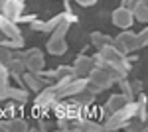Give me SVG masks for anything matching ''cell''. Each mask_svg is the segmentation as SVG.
<instances>
[{
  "mask_svg": "<svg viewBox=\"0 0 148 132\" xmlns=\"http://www.w3.org/2000/svg\"><path fill=\"white\" fill-rule=\"evenodd\" d=\"M136 116V101H130L126 107H123L116 112H111L109 116L103 118V128L105 132H114V130H125L126 122Z\"/></svg>",
  "mask_w": 148,
  "mask_h": 132,
  "instance_id": "obj_1",
  "label": "cell"
},
{
  "mask_svg": "<svg viewBox=\"0 0 148 132\" xmlns=\"http://www.w3.org/2000/svg\"><path fill=\"white\" fill-rule=\"evenodd\" d=\"M22 59L26 63V69L32 73H42L46 69V55L38 47H30V49H22Z\"/></svg>",
  "mask_w": 148,
  "mask_h": 132,
  "instance_id": "obj_2",
  "label": "cell"
},
{
  "mask_svg": "<svg viewBox=\"0 0 148 132\" xmlns=\"http://www.w3.org/2000/svg\"><path fill=\"white\" fill-rule=\"evenodd\" d=\"M57 91L53 87V83L51 85H47L44 87L40 93H36V99H34V107L36 109H40L42 112H47V110L53 109V105L57 103Z\"/></svg>",
  "mask_w": 148,
  "mask_h": 132,
  "instance_id": "obj_3",
  "label": "cell"
},
{
  "mask_svg": "<svg viewBox=\"0 0 148 132\" xmlns=\"http://www.w3.org/2000/svg\"><path fill=\"white\" fill-rule=\"evenodd\" d=\"M111 22H113V26H116L119 30H130L136 20H134L132 10L121 4V6H116V8L111 12Z\"/></svg>",
  "mask_w": 148,
  "mask_h": 132,
  "instance_id": "obj_4",
  "label": "cell"
},
{
  "mask_svg": "<svg viewBox=\"0 0 148 132\" xmlns=\"http://www.w3.org/2000/svg\"><path fill=\"white\" fill-rule=\"evenodd\" d=\"M134 42H136V34L130 32V30H121V32L116 34V38H114V47L121 51V53L125 55H130L132 51H136V45H134Z\"/></svg>",
  "mask_w": 148,
  "mask_h": 132,
  "instance_id": "obj_5",
  "label": "cell"
},
{
  "mask_svg": "<svg viewBox=\"0 0 148 132\" xmlns=\"http://www.w3.org/2000/svg\"><path fill=\"white\" fill-rule=\"evenodd\" d=\"M0 101L6 103V101H14V103H28L30 101V91L24 87H12V85H6L4 89H0Z\"/></svg>",
  "mask_w": 148,
  "mask_h": 132,
  "instance_id": "obj_6",
  "label": "cell"
},
{
  "mask_svg": "<svg viewBox=\"0 0 148 132\" xmlns=\"http://www.w3.org/2000/svg\"><path fill=\"white\" fill-rule=\"evenodd\" d=\"M87 89V77H73L65 87L57 93V99H71Z\"/></svg>",
  "mask_w": 148,
  "mask_h": 132,
  "instance_id": "obj_7",
  "label": "cell"
},
{
  "mask_svg": "<svg viewBox=\"0 0 148 132\" xmlns=\"http://www.w3.org/2000/svg\"><path fill=\"white\" fill-rule=\"evenodd\" d=\"M128 103H130V99L126 97L125 93H121V91H119V93H113V95L107 99V103L103 105V118H105V116H109L111 112L121 110L123 107H126Z\"/></svg>",
  "mask_w": 148,
  "mask_h": 132,
  "instance_id": "obj_8",
  "label": "cell"
},
{
  "mask_svg": "<svg viewBox=\"0 0 148 132\" xmlns=\"http://www.w3.org/2000/svg\"><path fill=\"white\" fill-rule=\"evenodd\" d=\"M22 83H24V87L28 89L30 93H40L44 87L51 85L46 77H42L40 73H32V71H26V73L22 75Z\"/></svg>",
  "mask_w": 148,
  "mask_h": 132,
  "instance_id": "obj_9",
  "label": "cell"
},
{
  "mask_svg": "<svg viewBox=\"0 0 148 132\" xmlns=\"http://www.w3.org/2000/svg\"><path fill=\"white\" fill-rule=\"evenodd\" d=\"M95 67H97V65H95L93 55L81 53V55H77V57H75V61H73V71H75V75H77V77H89Z\"/></svg>",
  "mask_w": 148,
  "mask_h": 132,
  "instance_id": "obj_10",
  "label": "cell"
},
{
  "mask_svg": "<svg viewBox=\"0 0 148 132\" xmlns=\"http://www.w3.org/2000/svg\"><path fill=\"white\" fill-rule=\"evenodd\" d=\"M69 49V44L65 38H61V36H49L46 42V51L49 55H53V57H61V55H65Z\"/></svg>",
  "mask_w": 148,
  "mask_h": 132,
  "instance_id": "obj_11",
  "label": "cell"
},
{
  "mask_svg": "<svg viewBox=\"0 0 148 132\" xmlns=\"http://www.w3.org/2000/svg\"><path fill=\"white\" fill-rule=\"evenodd\" d=\"M24 8H26L24 0H6L0 6V14L6 16V18H10V20H14V22H18L20 16L24 14Z\"/></svg>",
  "mask_w": 148,
  "mask_h": 132,
  "instance_id": "obj_12",
  "label": "cell"
},
{
  "mask_svg": "<svg viewBox=\"0 0 148 132\" xmlns=\"http://www.w3.org/2000/svg\"><path fill=\"white\" fill-rule=\"evenodd\" d=\"M0 32L4 36V40H18V38H24L22 30H20V24L6 18L0 14Z\"/></svg>",
  "mask_w": 148,
  "mask_h": 132,
  "instance_id": "obj_13",
  "label": "cell"
},
{
  "mask_svg": "<svg viewBox=\"0 0 148 132\" xmlns=\"http://www.w3.org/2000/svg\"><path fill=\"white\" fill-rule=\"evenodd\" d=\"M87 79H89L91 83H95V85H99L103 91H107V89H111L114 85V79L111 77V73H109L107 69H103V67H95Z\"/></svg>",
  "mask_w": 148,
  "mask_h": 132,
  "instance_id": "obj_14",
  "label": "cell"
},
{
  "mask_svg": "<svg viewBox=\"0 0 148 132\" xmlns=\"http://www.w3.org/2000/svg\"><path fill=\"white\" fill-rule=\"evenodd\" d=\"M8 71H10V77L14 79L16 83L24 85V83H22V75L28 71V69H26V63H24L22 57H14L10 63H8Z\"/></svg>",
  "mask_w": 148,
  "mask_h": 132,
  "instance_id": "obj_15",
  "label": "cell"
},
{
  "mask_svg": "<svg viewBox=\"0 0 148 132\" xmlns=\"http://www.w3.org/2000/svg\"><path fill=\"white\" fill-rule=\"evenodd\" d=\"M71 101H75L79 107L83 109H91L93 105H95V101H97V95L91 93L89 89H85V91H81L79 95H75V97H71Z\"/></svg>",
  "mask_w": 148,
  "mask_h": 132,
  "instance_id": "obj_16",
  "label": "cell"
},
{
  "mask_svg": "<svg viewBox=\"0 0 148 132\" xmlns=\"http://www.w3.org/2000/svg\"><path fill=\"white\" fill-rule=\"evenodd\" d=\"M89 42H91V45L95 47V49H101L103 45L113 44L114 38H111L109 34H103V32H91V36H89Z\"/></svg>",
  "mask_w": 148,
  "mask_h": 132,
  "instance_id": "obj_17",
  "label": "cell"
},
{
  "mask_svg": "<svg viewBox=\"0 0 148 132\" xmlns=\"http://www.w3.org/2000/svg\"><path fill=\"white\" fill-rule=\"evenodd\" d=\"M30 130V122L26 120L24 116H12L8 118V132H28Z\"/></svg>",
  "mask_w": 148,
  "mask_h": 132,
  "instance_id": "obj_18",
  "label": "cell"
},
{
  "mask_svg": "<svg viewBox=\"0 0 148 132\" xmlns=\"http://www.w3.org/2000/svg\"><path fill=\"white\" fill-rule=\"evenodd\" d=\"M65 16H67V10L59 12V14H56L53 18H49V20H46V24H44V34H51L53 30H56L59 24L65 20Z\"/></svg>",
  "mask_w": 148,
  "mask_h": 132,
  "instance_id": "obj_19",
  "label": "cell"
},
{
  "mask_svg": "<svg viewBox=\"0 0 148 132\" xmlns=\"http://www.w3.org/2000/svg\"><path fill=\"white\" fill-rule=\"evenodd\" d=\"M116 85H119V89H121V93H125V95H126L130 101L136 99V89H134V85H132V81H128V77L121 79Z\"/></svg>",
  "mask_w": 148,
  "mask_h": 132,
  "instance_id": "obj_20",
  "label": "cell"
},
{
  "mask_svg": "<svg viewBox=\"0 0 148 132\" xmlns=\"http://www.w3.org/2000/svg\"><path fill=\"white\" fill-rule=\"evenodd\" d=\"M132 14H134V20L140 24H148V8L144 4H140V0H138V4L132 8Z\"/></svg>",
  "mask_w": 148,
  "mask_h": 132,
  "instance_id": "obj_21",
  "label": "cell"
},
{
  "mask_svg": "<svg viewBox=\"0 0 148 132\" xmlns=\"http://www.w3.org/2000/svg\"><path fill=\"white\" fill-rule=\"evenodd\" d=\"M125 130L126 132H142V130H146V122L142 120V118H138V116H134V118H130V120L126 122Z\"/></svg>",
  "mask_w": 148,
  "mask_h": 132,
  "instance_id": "obj_22",
  "label": "cell"
},
{
  "mask_svg": "<svg viewBox=\"0 0 148 132\" xmlns=\"http://www.w3.org/2000/svg\"><path fill=\"white\" fill-rule=\"evenodd\" d=\"M134 45H136V51H138V49L148 47V24L136 34V42H134Z\"/></svg>",
  "mask_w": 148,
  "mask_h": 132,
  "instance_id": "obj_23",
  "label": "cell"
},
{
  "mask_svg": "<svg viewBox=\"0 0 148 132\" xmlns=\"http://www.w3.org/2000/svg\"><path fill=\"white\" fill-rule=\"evenodd\" d=\"M12 59H14V49H10V47L0 44V63H2V65H8Z\"/></svg>",
  "mask_w": 148,
  "mask_h": 132,
  "instance_id": "obj_24",
  "label": "cell"
},
{
  "mask_svg": "<svg viewBox=\"0 0 148 132\" xmlns=\"http://www.w3.org/2000/svg\"><path fill=\"white\" fill-rule=\"evenodd\" d=\"M10 71H8V65H2L0 63V89H4L6 85H10Z\"/></svg>",
  "mask_w": 148,
  "mask_h": 132,
  "instance_id": "obj_25",
  "label": "cell"
},
{
  "mask_svg": "<svg viewBox=\"0 0 148 132\" xmlns=\"http://www.w3.org/2000/svg\"><path fill=\"white\" fill-rule=\"evenodd\" d=\"M44 24H46V20H40V18H36L32 24H28L30 26V30L32 32H44Z\"/></svg>",
  "mask_w": 148,
  "mask_h": 132,
  "instance_id": "obj_26",
  "label": "cell"
},
{
  "mask_svg": "<svg viewBox=\"0 0 148 132\" xmlns=\"http://www.w3.org/2000/svg\"><path fill=\"white\" fill-rule=\"evenodd\" d=\"M38 124H40V126H38L40 130H49V128H53L56 122L51 124V120H47V118H44V116H40V118H38Z\"/></svg>",
  "mask_w": 148,
  "mask_h": 132,
  "instance_id": "obj_27",
  "label": "cell"
},
{
  "mask_svg": "<svg viewBox=\"0 0 148 132\" xmlns=\"http://www.w3.org/2000/svg\"><path fill=\"white\" fill-rule=\"evenodd\" d=\"M36 18H38V14H22L20 20H18V24H32Z\"/></svg>",
  "mask_w": 148,
  "mask_h": 132,
  "instance_id": "obj_28",
  "label": "cell"
},
{
  "mask_svg": "<svg viewBox=\"0 0 148 132\" xmlns=\"http://www.w3.org/2000/svg\"><path fill=\"white\" fill-rule=\"evenodd\" d=\"M77 6H81V8H91V6H95L97 4V0H73Z\"/></svg>",
  "mask_w": 148,
  "mask_h": 132,
  "instance_id": "obj_29",
  "label": "cell"
},
{
  "mask_svg": "<svg viewBox=\"0 0 148 132\" xmlns=\"http://www.w3.org/2000/svg\"><path fill=\"white\" fill-rule=\"evenodd\" d=\"M87 89H89L91 93H95V95H99V93H103V89L99 87V85H95V83H91L89 79H87Z\"/></svg>",
  "mask_w": 148,
  "mask_h": 132,
  "instance_id": "obj_30",
  "label": "cell"
},
{
  "mask_svg": "<svg viewBox=\"0 0 148 132\" xmlns=\"http://www.w3.org/2000/svg\"><path fill=\"white\" fill-rule=\"evenodd\" d=\"M121 4H123V6H126V8H130V10H132V8H134V6H136V4H138V0H121Z\"/></svg>",
  "mask_w": 148,
  "mask_h": 132,
  "instance_id": "obj_31",
  "label": "cell"
},
{
  "mask_svg": "<svg viewBox=\"0 0 148 132\" xmlns=\"http://www.w3.org/2000/svg\"><path fill=\"white\" fill-rule=\"evenodd\" d=\"M0 132H8V118H0Z\"/></svg>",
  "mask_w": 148,
  "mask_h": 132,
  "instance_id": "obj_32",
  "label": "cell"
},
{
  "mask_svg": "<svg viewBox=\"0 0 148 132\" xmlns=\"http://www.w3.org/2000/svg\"><path fill=\"white\" fill-rule=\"evenodd\" d=\"M140 4H144V6L148 8V0H140Z\"/></svg>",
  "mask_w": 148,
  "mask_h": 132,
  "instance_id": "obj_33",
  "label": "cell"
},
{
  "mask_svg": "<svg viewBox=\"0 0 148 132\" xmlns=\"http://www.w3.org/2000/svg\"><path fill=\"white\" fill-rule=\"evenodd\" d=\"M146 130H148V114H146Z\"/></svg>",
  "mask_w": 148,
  "mask_h": 132,
  "instance_id": "obj_34",
  "label": "cell"
},
{
  "mask_svg": "<svg viewBox=\"0 0 148 132\" xmlns=\"http://www.w3.org/2000/svg\"><path fill=\"white\" fill-rule=\"evenodd\" d=\"M4 2H6V0H0V6H2V4H4Z\"/></svg>",
  "mask_w": 148,
  "mask_h": 132,
  "instance_id": "obj_35",
  "label": "cell"
}]
</instances>
